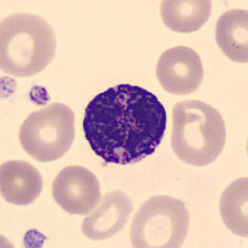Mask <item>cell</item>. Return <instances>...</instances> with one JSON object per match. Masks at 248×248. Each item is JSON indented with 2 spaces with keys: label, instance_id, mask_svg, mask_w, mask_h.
Instances as JSON below:
<instances>
[{
  "label": "cell",
  "instance_id": "11",
  "mask_svg": "<svg viewBox=\"0 0 248 248\" xmlns=\"http://www.w3.org/2000/svg\"><path fill=\"white\" fill-rule=\"evenodd\" d=\"M212 11L209 0H164L161 17L169 29L189 33L201 29L207 22Z\"/></svg>",
  "mask_w": 248,
  "mask_h": 248
},
{
  "label": "cell",
  "instance_id": "3",
  "mask_svg": "<svg viewBox=\"0 0 248 248\" xmlns=\"http://www.w3.org/2000/svg\"><path fill=\"white\" fill-rule=\"evenodd\" d=\"M226 126L222 114L203 101H182L173 107L172 149L186 164L205 166L222 154Z\"/></svg>",
  "mask_w": 248,
  "mask_h": 248
},
{
  "label": "cell",
  "instance_id": "4",
  "mask_svg": "<svg viewBox=\"0 0 248 248\" xmlns=\"http://www.w3.org/2000/svg\"><path fill=\"white\" fill-rule=\"evenodd\" d=\"M189 230V213L183 202L153 196L135 214L130 239L137 248H180Z\"/></svg>",
  "mask_w": 248,
  "mask_h": 248
},
{
  "label": "cell",
  "instance_id": "6",
  "mask_svg": "<svg viewBox=\"0 0 248 248\" xmlns=\"http://www.w3.org/2000/svg\"><path fill=\"white\" fill-rule=\"evenodd\" d=\"M52 196L69 214L88 215L101 200L100 182L84 166H65L54 178Z\"/></svg>",
  "mask_w": 248,
  "mask_h": 248
},
{
  "label": "cell",
  "instance_id": "10",
  "mask_svg": "<svg viewBox=\"0 0 248 248\" xmlns=\"http://www.w3.org/2000/svg\"><path fill=\"white\" fill-rule=\"evenodd\" d=\"M217 46L228 59L238 63L248 61V13L231 9L224 13L216 23Z\"/></svg>",
  "mask_w": 248,
  "mask_h": 248
},
{
  "label": "cell",
  "instance_id": "5",
  "mask_svg": "<svg viewBox=\"0 0 248 248\" xmlns=\"http://www.w3.org/2000/svg\"><path fill=\"white\" fill-rule=\"evenodd\" d=\"M75 135L72 108L56 102L27 116L21 124L19 140L31 157L46 163L64 156L75 141Z\"/></svg>",
  "mask_w": 248,
  "mask_h": 248
},
{
  "label": "cell",
  "instance_id": "7",
  "mask_svg": "<svg viewBox=\"0 0 248 248\" xmlns=\"http://www.w3.org/2000/svg\"><path fill=\"white\" fill-rule=\"evenodd\" d=\"M156 77L165 91L177 95L189 94L203 82L201 57L195 50L185 46L165 50L157 61Z\"/></svg>",
  "mask_w": 248,
  "mask_h": 248
},
{
  "label": "cell",
  "instance_id": "12",
  "mask_svg": "<svg viewBox=\"0 0 248 248\" xmlns=\"http://www.w3.org/2000/svg\"><path fill=\"white\" fill-rule=\"evenodd\" d=\"M219 211L228 230L240 237L248 236V180H236L224 189Z\"/></svg>",
  "mask_w": 248,
  "mask_h": 248
},
{
  "label": "cell",
  "instance_id": "8",
  "mask_svg": "<svg viewBox=\"0 0 248 248\" xmlns=\"http://www.w3.org/2000/svg\"><path fill=\"white\" fill-rule=\"evenodd\" d=\"M131 213L132 202L127 194L122 191L108 193L103 196L99 207L84 218L83 234L92 240L110 238L125 226Z\"/></svg>",
  "mask_w": 248,
  "mask_h": 248
},
{
  "label": "cell",
  "instance_id": "9",
  "mask_svg": "<svg viewBox=\"0 0 248 248\" xmlns=\"http://www.w3.org/2000/svg\"><path fill=\"white\" fill-rule=\"evenodd\" d=\"M41 174L25 161H8L0 168V191L8 203L26 206L33 203L42 192Z\"/></svg>",
  "mask_w": 248,
  "mask_h": 248
},
{
  "label": "cell",
  "instance_id": "2",
  "mask_svg": "<svg viewBox=\"0 0 248 248\" xmlns=\"http://www.w3.org/2000/svg\"><path fill=\"white\" fill-rule=\"evenodd\" d=\"M56 49L53 28L40 16L18 13L0 23V68L7 75H37L53 60Z\"/></svg>",
  "mask_w": 248,
  "mask_h": 248
},
{
  "label": "cell",
  "instance_id": "1",
  "mask_svg": "<svg viewBox=\"0 0 248 248\" xmlns=\"http://www.w3.org/2000/svg\"><path fill=\"white\" fill-rule=\"evenodd\" d=\"M166 122L165 107L156 95L145 88L123 83L107 89L88 103L83 132L101 160L127 165L156 151Z\"/></svg>",
  "mask_w": 248,
  "mask_h": 248
}]
</instances>
